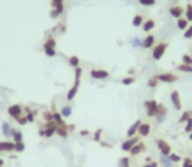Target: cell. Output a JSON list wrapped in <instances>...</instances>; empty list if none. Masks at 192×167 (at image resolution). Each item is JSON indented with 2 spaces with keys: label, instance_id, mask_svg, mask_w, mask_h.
<instances>
[{
  "label": "cell",
  "instance_id": "obj_35",
  "mask_svg": "<svg viewBox=\"0 0 192 167\" xmlns=\"http://www.w3.org/2000/svg\"><path fill=\"white\" fill-rule=\"evenodd\" d=\"M136 81V78L135 77H124V78H121V84L123 85H132V84H135Z\"/></svg>",
  "mask_w": 192,
  "mask_h": 167
},
{
  "label": "cell",
  "instance_id": "obj_57",
  "mask_svg": "<svg viewBox=\"0 0 192 167\" xmlns=\"http://www.w3.org/2000/svg\"><path fill=\"white\" fill-rule=\"evenodd\" d=\"M79 167H80V166H79Z\"/></svg>",
  "mask_w": 192,
  "mask_h": 167
},
{
  "label": "cell",
  "instance_id": "obj_18",
  "mask_svg": "<svg viewBox=\"0 0 192 167\" xmlns=\"http://www.w3.org/2000/svg\"><path fill=\"white\" fill-rule=\"evenodd\" d=\"M154 26H156V21L153 20V18H148V20L143 24V30L145 33H149L150 30L154 29Z\"/></svg>",
  "mask_w": 192,
  "mask_h": 167
},
{
  "label": "cell",
  "instance_id": "obj_11",
  "mask_svg": "<svg viewBox=\"0 0 192 167\" xmlns=\"http://www.w3.org/2000/svg\"><path fill=\"white\" fill-rule=\"evenodd\" d=\"M150 131H152V125L150 123H141L139 127V136H141V137H148V136L150 134Z\"/></svg>",
  "mask_w": 192,
  "mask_h": 167
},
{
  "label": "cell",
  "instance_id": "obj_56",
  "mask_svg": "<svg viewBox=\"0 0 192 167\" xmlns=\"http://www.w3.org/2000/svg\"><path fill=\"white\" fill-rule=\"evenodd\" d=\"M191 167H192V166H191Z\"/></svg>",
  "mask_w": 192,
  "mask_h": 167
},
{
  "label": "cell",
  "instance_id": "obj_15",
  "mask_svg": "<svg viewBox=\"0 0 192 167\" xmlns=\"http://www.w3.org/2000/svg\"><path fill=\"white\" fill-rule=\"evenodd\" d=\"M3 152H15V142L13 141H0V153Z\"/></svg>",
  "mask_w": 192,
  "mask_h": 167
},
{
  "label": "cell",
  "instance_id": "obj_20",
  "mask_svg": "<svg viewBox=\"0 0 192 167\" xmlns=\"http://www.w3.org/2000/svg\"><path fill=\"white\" fill-rule=\"evenodd\" d=\"M51 7H53V9L59 11L60 13L64 12V3H62L60 0H51Z\"/></svg>",
  "mask_w": 192,
  "mask_h": 167
},
{
  "label": "cell",
  "instance_id": "obj_45",
  "mask_svg": "<svg viewBox=\"0 0 192 167\" xmlns=\"http://www.w3.org/2000/svg\"><path fill=\"white\" fill-rule=\"evenodd\" d=\"M17 123H18V124H20V125H25V124H28V119H26V116H20V117H18V119L16 120Z\"/></svg>",
  "mask_w": 192,
  "mask_h": 167
},
{
  "label": "cell",
  "instance_id": "obj_40",
  "mask_svg": "<svg viewBox=\"0 0 192 167\" xmlns=\"http://www.w3.org/2000/svg\"><path fill=\"white\" fill-rule=\"evenodd\" d=\"M102 132H103V131H102V128H98L97 129V131H95L94 132V141L95 142H101V136H102Z\"/></svg>",
  "mask_w": 192,
  "mask_h": 167
},
{
  "label": "cell",
  "instance_id": "obj_52",
  "mask_svg": "<svg viewBox=\"0 0 192 167\" xmlns=\"http://www.w3.org/2000/svg\"><path fill=\"white\" fill-rule=\"evenodd\" d=\"M190 140H191V141H192V132H191V133H190Z\"/></svg>",
  "mask_w": 192,
  "mask_h": 167
},
{
  "label": "cell",
  "instance_id": "obj_53",
  "mask_svg": "<svg viewBox=\"0 0 192 167\" xmlns=\"http://www.w3.org/2000/svg\"><path fill=\"white\" fill-rule=\"evenodd\" d=\"M60 2H62V3H64V2H66V0H60Z\"/></svg>",
  "mask_w": 192,
  "mask_h": 167
},
{
  "label": "cell",
  "instance_id": "obj_46",
  "mask_svg": "<svg viewBox=\"0 0 192 167\" xmlns=\"http://www.w3.org/2000/svg\"><path fill=\"white\" fill-rule=\"evenodd\" d=\"M60 15H62V13H60L59 11H56V9H53V11L50 12V18H57V17H59Z\"/></svg>",
  "mask_w": 192,
  "mask_h": 167
},
{
  "label": "cell",
  "instance_id": "obj_41",
  "mask_svg": "<svg viewBox=\"0 0 192 167\" xmlns=\"http://www.w3.org/2000/svg\"><path fill=\"white\" fill-rule=\"evenodd\" d=\"M43 119L47 121H53V111H46V112H43Z\"/></svg>",
  "mask_w": 192,
  "mask_h": 167
},
{
  "label": "cell",
  "instance_id": "obj_25",
  "mask_svg": "<svg viewBox=\"0 0 192 167\" xmlns=\"http://www.w3.org/2000/svg\"><path fill=\"white\" fill-rule=\"evenodd\" d=\"M68 64L71 65V67H73V68L79 67V64H80L79 56H76V55H72V56H69V58H68Z\"/></svg>",
  "mask_w": 192,
  "mask_h": 167
},
{
  "label": "cell",
  "instance_id": "obj_28",
  "mask_svg": "<svg viewBox=\"0 0 192 167\" xmlns=\"http://www.w3.org/2000/svg\"><path fill=\"white\" fill-rule=\"evenodd\" d=\"M130 158L128 157H121L118 160V167H130Z\"/></svg>",
  "mask_w": 192,
  "mask_h": 167
},
{
  "label": "cell",
  "instance_id": "obj_31",
  "mask_svg": "<svg viewBox=\"0 0 192 167\" xmlns=\"http://www.w3.org/2000/svg\"><path fill=\"white\" fill-rule=\"evenodd\" d=\"M167 157H169V159L171 160L172 163H179L181 160H183L182 157H181V156H178V154H175V153H170Z\"/></svg>",
  "mask_w": 192,
  "mask_h": 167
},
{
  "label": "cell",
  "instance_id": "obj_8",
  "mask_svg": "<svg viewBox=\"0 0 192 167\" xmlns=\"http://www.w3.org/2000/svg\"><path fill=\"white\" fill-rule=\"evenodd\" d=\"M184 8L182 7L181 4H175V5H172V7H170V9H169V13H170V16H172L174 18H181L183 15H184Z\"/></svg>",
  "mask_w": 192,
  "mask_h": 167
},
{
  "label": "cell",
  "instance_id": "obj_47",
  "mask_svg": "<svg viewBox=\"0 0 192 167\" xmlns=\"http://www.w3.org/2000/svg\"><path fill=\"white\" fill-rule=\"evenodd\" d=\"M192 166V159L191 158H184L183 159V167H191Z\"/></svg>",
  "mask_w": 192,
  "mask_h": 167
},
{
  "label": "cell",
  "instance_id": "obj_29",
  "mask_svg": "<svg viewBox=\"0 0 192 167\" xmlns=\"http://www.w3.org/2000/svg\"><path fill=\"white\" fill-rule=\"evenodd\" d=\"M184 15H185V18H187V21H192V4H191V3H188L187 7H185Z\"/></svg>",
  "mask_w": 192,
  "mask_h": 167
},
{
  "label": "cell",
  "instance_id": "obj_5",
  "mask_svg": "<svg viewBox=\"0 0 192 167\" xmlns=\"http://www.w3.org/2000/svg\"><path fill=\"white\" fill-rule=\"evenodd\" d=\"M90 77L94 78V80H106L110 77V72L106 71V69H97V68H94V69L90 71Z\"/></svg>",
  "mask_w": 192,
  "mask_h": 167
},
{
  "label": "cell",
  "instance_id": "obj_9",
  "mask_svg": "<svg viewBox=\"0 0 192 167\" xmlns=\"http://www.w3.org/2000/svg\"><path fill=\"white\" fill-rule=\"evenodd\" d=\"M137 142H139V137H137V136H135V137H131V138H128V140L123 141V144H121V150L126 152V153H127V152L130 153V150L137 144Z\"/></svg>",
  "mask_w": 192,
  "mask_h": 167
},
{
  "label": "cell",
  "instance_id": "obj_38",
  "mask_svg": "<svg viewBox=\"0 0 192 167\" xmlns=\"http://www.w3.org/2000/svg\"><path fill=\"white\" fill-rule=\"evenodd\" d=\"M161 163H162L165 167H172V162L169 159V157L162 156V158H161Z\"/></svg>",
  "mask_w": 192,
  "mask_h": 167
},
{
  "label": "cell",
  "instance_id": "obj_43",
  "mask_svg": "<svg viewBox=\"0 0 192 167\" xmlns=\"http://www.w3.org/2000/svg\"><path fill=\"white\" fill-rule=\"evenodd\" d=\"M25 116H26V119H28V123H31V121H34L35 112H34V111H29V112H26V115H25Z\"/></svg>",
  "mask_w": 192,
  "mask_h": 167
},
{
  "label": "cell",
  "instance_id": "obj_24",
  "mask_svg": "<svg viewBox=\"0 0 192 167\" xmlns=\"http://www.w3.org/2000/svg\"><path fill=\"white\" fill-rule=\"evenodd\" d=\"M60 114H62V116L64 117V119H67V117H69L72 115V107L71 106H64L60 110Z\"/></svg>",
  "mask_w": 192,
  "mask_h": 167
},
{
  "label": "cell",
  "instance_id": "obj_2",
  "mask_svg": "<svg viewBox=\"0 0 192 167\" xmlns=\"http://www.w3.org/2000/svg\"><path fill=\"white\" fill-rule=\"evenodd\" d=\"M144 107L146 110V116L148 117H156L157 110H158V102L154 99H148L144 102Z\"/></svg>",
  "mask_w": 192,
  "mask_h": 167
},
{
  "label": "cell",
  "instance_id": "obj_36",
  "mask_svg": "<svg viewBox=\"0 0 192 167\" xmlns=\"http://www.w3.org/2000/svg\"><path fill=\"white\" fill-rule=\"evenodd\" d=\"M25 150V144L21 141V142H15V152L17 153H21Z\"/></svg>",
  "mask_w": 192,
  "mask_h": 167
},
{
  "label": "cell",
  "instance_id": "obj_48",
  "mask_svg": "<svg viewBox=\"0 0 192 167\" xmlns=\"http://www.w3.org/2000/svg\"><path fill=\"white\" fill-rule=\"evenodd\" d=\"M143 167H158V163H157V162H153V160H152V162L144 165Z\"/></svg>",
  "mask_w": 192,
  "mask_h": 167
},
{
  "label": "cell",
  "instance_id": "obj_54",
  "mask_svg": "<svg viewBox=\"0 0 192 167\" xmlns=\"http://www.w3.org/2000/svg\"><path fill=\"white\" fill-rule=\"evenodd\" d=\"M174 2H178V0H174Z\"/></svg>",
  "mask_w": 192,
  "mask_h": 167
},
{
  "label": "cell",
  "instance_id": "obj_14",
  "mask_svg": "<svg viewBox=\"0 0 192 167\" xmlns=\"http://www.w3.org/2000/svg\"><path fill=\"white\" fill-rule=\"evenodd\" d=\"M145 149H146V146H145V144L144 142H141V141H139L137 144L132 147V149L130 150V154L132 157H136V156H139L140 153H143V152H145Z\"/></svg>",
  "mask_w": 192,
  "mask_h": 167
},
{
  "label": "cell",
  "instance_id": "obj_22",
  "mask_svg": "<svg viewBox=\"0 0 192 167\" xmlns=\"http://www.w3.org/2000/svg\"><path fill=\"white\" fill-rule=\"evenodd\" d=\"M55 133H56L57 136H60V137H63V138H67L68 134H69V131H68L67 127H57Z\"/></svg>",
  "mask_w": 192,
  "mask_h": 167
},
{
  "label": "cell",
  "instance_id": "obj_49",
  "mask_svg": "<svg viewBox=\"0 0 192 167\" xmlns=\"http://www.w3.org/2000/svg\"><path fill=\"white\" fill-rule=\"evenodd\" d=\"M80 134L81 136H88L89 134V131H88V129H86V131H85V129H82V131L80 132Z\"/></svg>",
  "mask_w": 192,
  "mask_h": 167
},
{
  "label": "cell",
  "instance_id": "obj_27",
  "mask_svg": "<svg viewBox=\"0 0 192 167\" xmlns=\"http://www.w3.org/2000/svg\"><path fill=\"white\" fill-rule=\"evenodd\" d=\"M178 71H182V72H185V73H192V65H187V64H179L176 67Z\"/></svg>",
  "mask_w": 192,
  "mask_h": 167
},
{
  "label": "cell",
  "instance_id": "obj_17",
  "mask_svg": "<svg viewBox=\"0 0 192 167\" xmlns=\"http://www.w3.org/2000/svg\"><path fill=\"white\" fill-rule=\"evenodd\" d=\"M154 42H156V37L152 35V34H149V35H146L145 38L143 39L141 47H143V48H152L153 45H154Z\"/></svg>",
  "mask_w": 192,
  "mask_h": 167
},
{
  "label": "cell",
  "instance_id": "obj_39",
  "mask_svg": "<svg viewBox=\"0 0 192 167\" xmlns=\"http://www.w3.org/2000/svg\"><path fill=\"white\" fill-rule=\"evenodd\" d=\"M182 61L183 64H187V65H192V56H190V55H183L182 56Z\"/></svg>",
  "mask_w": 192,
  "mask_h": 167
},
{
  "label": "cell",
  "instance_id": "obj_37",
  "mask_svg": "<svg viewBox=\"0 0 192 167\" xmlns=\"http://www.w3.org/2000/svg\"><path fill=\"white\" fill-rule=\"evenodd\" d=\"M184 132H185V133H191V132H192V117H190V119L185 121Z\"/></svg>",
  "mask_w": 192,
  "mask_h": 167
},
{
  "label": "cell",
  "instance_id": "obj_12",
  "mask_svg": "<svg viewBox=\"0 0 192 167\" xmlns=\"http://www.w3.org/2000/svg\"><path fill=\"white\" fill-rule=\"evenodd\" d=\"M166 116H167V108H166L162 103H159L158 104V110H157V121L158 123H163L165 119H166Z\"/></svg>",
  "mask_w": 192,
  "mask_h": 167
},
{
  "label": "cell",
  "instance_id": "obj_21",
  "mask_svg": "<svg viewBox=\"0 0 192 167\" xmlns=\"http://www.w3.org/2000/svg\"><path fill=\"white\" fill-rule=\"evenodd\" d=\"M144 24V17L143 15H136L135 17L132 18V25L135 28H139V26H143Z\"/></svg>",
  "mask_w": 192,
  "mask_h": 167
},
{
  "label": "cell",
  "instance_id": "obj_26",
  "mask_svg": "<svg viewBox=\"0 0 192 167\" xmlns=\"http://www.w3.org/2000/svg\"><path fill=\"white\" fill-rule=\"evenodd\" d=\"M56 39L54 38V37H48V38L46 39V42H44V45L43 46H46V47H51V48H56Z\"/></svg>",
  "mask_w": 192,
  "mask_h": 167
},
{
  "label": "cell",
  "instance_id": "obj_34",
  "mask_svg": "<svg viewBox=\"0 0 192 167\" xmlns=\"http://www.w3.org/2000/svg\"><path fill=\"white\" fill-rule=\"evenodd\" d=\"M139 4L143 7H152L156 4V0H139Z\"/></svg>",
  "mask_w": 192,
  "mask_h": 167
},
{
  "label": "cell",
  "instance_id": "obj_19",
  "mask_svg": "<svg viewBox=\"0 0 192 167\" xmlns=\"http://www.w3.org/2000/svg\"><path fill=\"white\" fill-rule=\"evenodd\" d=\"M2 131H3V134L5 136V137H12V134H13L15 129L11 128V125L8 124L7 121H4L3 125H2Z\"/></svg>",
  "mask_w": 192,
  "mask_h": 167
},
{
  "label": "cell",
  "instance_id": "obj_1",
  "mask_svg": "<svg viewBox=\"0 0 192 167\" xmlns=\"http://www.w3.org/2000/svg\"><path fill=\"white\" fill-rule=\"evenodd\" d=\"M167 47H169V43L159 42L158 45H156L154 47H153V50H152V58L154 59V60H157V61L161 60L163 58L166 50H167Z\"/></svg>",
  "mask_w": 192,
  "mask_h": 167
},
{
  "label": "cell",
  "instance_id": "obj_44",
  "mask_svg": "<svg viewBox=\"0 0 192 167\" xmlns=\"http://www.w3.org/2000/svg\"><path fill=\"white\" fill-rule=\"evenodd\" d=\"M157 85H158V80L156 77H152L149 81H148V86H149V88H156Z\"/></svg>",
  "mask_w": 192,
  "mask_h": 167
},
{
  "label": "cell",
  "instance_id": "obj_7",
  "mask_svg": "<svg viewBox=\"0 0 192 167\" xmlns=\"http://www.w3.org/2000/svg\"><path fill=\"white\" fill-rule=\"evenodd\" d=\"M8 115L13 117L15 120H17L20 116H22V107L20 104H12V106L8 107Z\"/></svg>",
  "mask_w": 192,
  "mask_h": 167
},
{
  "label": "cell",
  "instance_id": "obj_3",
  "mask_svg": "<svg viewBox=\"0 0 192 167\" xmlns=\"http://www.w3.org/2000/svg\"><path fill=\"white\" fill-rule=\"evenodd\" d=\"M157 80H158V82L161 81V82H165V84H172V82H176L178 81V75H175V73H172V72H165V73H159V75L154 76Z\"/></svg>",
  "mask_w": 192,
  "mask_h": 167
},
{
  "label": "cell",
  "instance_id": "obj_30",
  "mask_svg": "<svg viewBox=\"0 0 192 167\" xmlns=\"http://www.w3.org/2000/svg\"><path fill=\"white\" fill-rule=\"evenodd\" d=\"M43 50H44V54H46V56H48V58H54V56H56V50H55V48H51V47L43 46Z\"/></svg>",
  "mask_w": 192,
  "mask_h": 167
},
{
  "label": "cell",
  "instance_id": "obj_4",
  "mask_svg": "<svg viewBox=\"0 0 192 167\" xmlns=\"http://www.w3.org/2000/svg\"><path fill=\"white\" fill-rule=\"evenodd\" d=\"M156 144H157V147L159 149V152H161L162 156L167 157L169 154L171 153V146H170V144L166 140H163V138H157L156 140Z\"/></svg>",
  "mask_w": 192,
  "mask_h": 167
},
{
  "label": "cell",
  "instance_id": "obj_23",
  "mask_svg": "<svg viewBox=\"0 0 192 167\" xmlns=\"http://www.w3.org/2000/svg\"><path fill=\"white\" fill-rule=\"evenodd\" d=\"M176 25H178V29H181V30H185L188 28V21H187V18H178V22H176Z\"/></svg>",
  "mask_w": 192,
  "mask_h": 167
},
{
  "label": "cell",
  "instance_id": "obj_51",
  "mask_svg": "<svg viewBox=\"0 0 192 167\" xmlns=\"http://www.w3.org/2000/svg\"><path fill=\"white\" fill-rule=\"evenodd\" d=\"M3 165H4V160H3L2 158H0V166H2V167H3Z\"/></svg>",
  "mask_w": 192,
  "mask_h": 167
},
{
  "label": "cell",
  "instance_id": "obj_10",
  "mask_svg": "<svg viewBox=\"0 0 192 167\" xmlns=\"http://www.w3.org/2000/svg\"><path fill=\"white\" fill-rule=\"evenodd\" d=\"M79 86H80V80H75L73 86L67 93V101L68 102H71V101L75 99V97H76V94H77V91H79Z\"/></svg>",
  "mask_w": 192,
  "mask_h": 167
},
{
  "label": "cell",
  "instance_id": "obj_32",
  "mask_svg": "<svg viewBox=\"0 0 192 167\" xmlns=\"http://www.w3.org/2000/svg\"><path fill=\"white\" fill-rule=\"evenodd\" d=\"M12 138H13V142H21L24 136H22V132L20 131H15L13 134H12Z\"/></svg>",
  "mask_w": 192,
  "mask_h": 167
},
{
  "label": "cell",
  "instance_id": "obj_42",
  "mask_svg": "<svg viewBox=\"0 0 192 167\" xmlns=\"http://www.w3.org/2000/svg\"><path fill=\"white\" fill-rule=\"evenodd\" d=\"M184 38L185 39H191L192 38V25L184 30Z\"/></svg>",
  "mask_w": 192,
  "mask_h": 167
},
{
  "label": "cell",
  "instance_id": "obj_16",
  "mask_svg": "<svg viewBox=\"0 0 192 167\" xmlns=\"http://www.w3.org/2000/svg\"><path fill=\"white\" fill-rule=\"evenodd\" d=\"M53 120L57 124V127H67L68 128V125H67V123L64 121V117L62 116V114L60 112H57L56 110H54L53 111Z\"/></svg>",
  "mask_w": 192,
  "mask_h": 167
},
{
  "label": "cell",
  "instance_id": "obj_6",
  "mask_svg": "<svg viewBox=\"0 0 192 167\" xmlns=\"http://www.w3.org/2000/svg\"><path fill=\"white\" fill-rule=\"evenodd\" d=\"M170 99L172 103V107L176 111H181L182 110V99H181V94L176 91V90H172L171 94H170Z\"/></svg>",
  "mask_w": 192,
  "mask_h": 167
},
{
  "label": "cell",
  "instance_id": "obj_50",
  "mask_svg": "<svg viewBox=\"0 0 192 167\" xmlns=\"http://www.w3.org/2000/svg\"><path fill=\"white\" fill-rule=\"evenodd\" d=\"M39 136H41V137H44V131H43V129H39Z\"/></svg>",
  "mask_w": 192,
  "mask_h": 167
},
{
  "label": "cell",
  "instance_id": "obj_13",
  "mask_svg": "<svg viewBox=\"0 0 192 167\" xmlns=\"http://www.w3.org/2000/svg\"><path fill=\"white\" fill-rule=\"evenodd\" d=\"M141 120H136L135 123H133V124L130 127V128H128L127 129V137L128 138H131V137H135V136L137 134V131H139V127H140V124H141Z\"/></svg>",
  "mask_w": 192,
  "mask_h": 167
},
{
  "label": "cell",
  "instance_id": "obj_55",
  "mask_svg": "<svg viewBox=\"0 0 192 167\" xmlns=\"http://www.w3.org/2000/svg\"><path fill=\"white\" fill-rule=\"evenodd\" d=\"M0 167H2V166H0Z\"/></svg>",
  "mask_w": 192,
  "mask_h": 167
},
{
  "label": "cell",
  "instance_id": "obj_33",
  "mask_svg": "<svg viewBox=\"0 0 192 167\" xmlns=\"http://www.w3.org/2000/svg\"><path fill=\"white\" fill-rule=\"evenodd\" d=\"M190 117H192V111H184L181 116V119H179V123H185Z\"/></svg>",
  "mask_w": 192,
  "mask_h": 167
}]
</instances>
